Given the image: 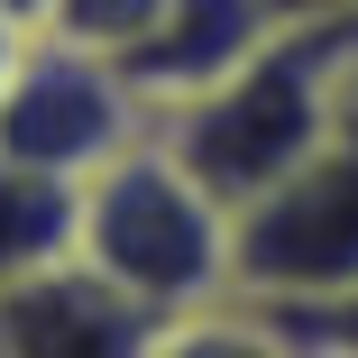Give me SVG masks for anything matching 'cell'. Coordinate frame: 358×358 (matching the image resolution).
Returning <instances> with one entry per match:
<instances>
[{
	"instance_id": "obj_1",
	"label": "cell",
	"mask_w": 358,
	"mask_h": 358,
	"mask_svg": "<svg viewBox=\"0 0 358 358\" xmlns=\"http://www.w3.org/2000/svg\"><path fill=\"white\" fill-rule=\"evenodd\" d=\"M349 64H358V19L275 28L221 92H202V101H184L175 120H157V148L239 221L248 202H266V193L340 129Z\"/></svg>"
},
{
	"instance_id": "obj_6",
	"label": "cell",
	"mask_w": 358,
	"mask_h": 358,
	"mask_svg": "<svg viewBox=\"0 0 358 358\" xmlns=\"http://www.w3.org/2000/svg\"><path fill=\"white\" fill-rule=\"evenodd\" d=\"M266 37H275V10H266V0H175L166 28L138 46L120 74H129L138 101H148V120H175L184 101L221 92Z\"/></svg>"
},
{
	"instance_id": "obj_3",
	"label": "cell",
	"mask_w": 358,
	"mask_h": 358,
	"mask_svg": "<svg viewBox=\"0 0 358 358\" xmlns=\"http://www.w3.org/2000/svg\"><path fill=\"white\" fill-rule=\"evenodd\" d=\"M230 275L257 303H340L358 294V110L285 175L266 202L230 221Z\"/></svg>"
},
{
	"instance_id": "obj_10",
	"label": "cell",
	"mask_w": 358,
	"mask_h": 358,
	"mask_svg": "<svg viewBox=\"0 0 358 358\" xmlns=\"http://www.w3.org/2000/svg\"><path fill=\"white\" fill-rule=\"evenodd\" d=\"M285 322V340H294L303 358H358V294L340 303H266Z\"/></svg>"
},
{
	"instance_id": "obj_12",
	"label": "cell",
	"mask_w": 358,
	"mask_h": 358,
	"mask_svg": "<svg viewBox=\"0 0 358 358\" xmlns=\"http://www.w3.org/2000/svg\"><path fill=\"white\" fill-rule=\"evenodd\" d=\"M0 19H19V28H28V37H37V28H46V19H55V0H0Z\"/></svg>"
},
{
	"instance_id": "obj_5",
	"label": "cell",
	"mask_w": 358,
	"mask_h": 358,
	"mask_svg": "<svg viewBox=\"0 0 358 358\" xmlns=\"http://www.w3.org/2000/svg\"><path fill=\"white\" fill-rule=\"evenodd\" d=\"M148 340H157L148 303H129L83 257L0 294V358H148Z\"/></svg>"
},
{
	"instance_id": "obj_8",
	"label": "cell",
	"mask_w": 358,
	"mask_h": 358,
	"mask_svg": "<svg viewBox=\"0 0 358 358\" xmlns=\"http://www.w3.org/2000/svg\"><path fill=\"white\" fill-rule=\"evenodd\" d=\"M148 358H303V349L257 303V313H175V322H157Z\"/></svg>"
},
{
	"instance_id": "obj_11",
	"label": "cell",
	"mask_w": 358,
	"mask_h": 358,
	"mask_svg": "<svg viewBox=\"0 0 358 358\" xmlns=\"http://www.w3.org/2000/svg\"><path fill=\"white\" fill-rule=\"evenodd\" d=\"M275 28H313V19H358V0H266Z\"/></svg>"
},
{
	"instance_id": "obj_2",
	"label": "cell",
	"mask_w": 358,
	"mask_h": 358,
	"mask_svg": "<svg viewBox=\"0 0 358 358\" xmlns=\"http://www.w3.org/2000/svg\"><path fill=\"white\" fill-rule=\"evenodd\" d=\"M74 257L92 275H110L129 303L148 313H202L230 275V211L211 202L157 138H138L129 157H110L101 175H83V221H74Z\"/></svg>"
},
{
	"instance_id": "obj_13",
	"label": "cell",
	"mask_w": 358,
	"mask_h": 358,
	"mask_svg": "<svg viewBox=\"0 0 358 358\" xmlns=\"http://www.w3.org/2000/svg\"><path fill=\"white\" fill-rule=\"evenodd\" d=\"M19 46H28V28H19V19H0V83H10V64H19Z\"/></svg>"
},
{
	"instance_id": "obj_7",
	"label": "cell",
	"mask_w": 358,
	"mask_h": 358,
	"mask_svg": "<svg viewBox=\"0 0 358 358\" xmlns=\"http://www.w3.org/2000/svg\"><path fill=\"white\" fill-rule=\"evenodd\" d=\"M74 221H83V184L0 157V294L74 257Z\"/></svg>"
},
{
	"instance_id": "obj_9",
	"label": "cell",
	"mask_w": 358,
	"mask_h": 358,
	"mask_svg": "<svg viewBox=\"0 0 358 358\" xmlns=\"http://www.w3.org/2000/svg\"><path fill=\"white\" fill-rule=\"evenodd\" d=\"M166 10H175V0H55V19H46L37 37H64V46H83V55L129 64L138 46L166 28Z\"/></svg>"
},
{
	"instance_id": "obj_4",
	"label": "cell",
	"mask_w": 358,
	"mask_h": 358,
	"mask_svg": "<svg viewBox=\"0 0 358 358\" xmlns=\"http://www.w3.org/2000/svg\"><path fill=\"white\" fill-rule=\"evenodd\" d=\"M138 129H148V101L129 92V74L110 55L64 46V37H28L10 83H0V157H19L37 175H64V184H83L110 157H129Z\"/></svg>"
}]
</instances>
